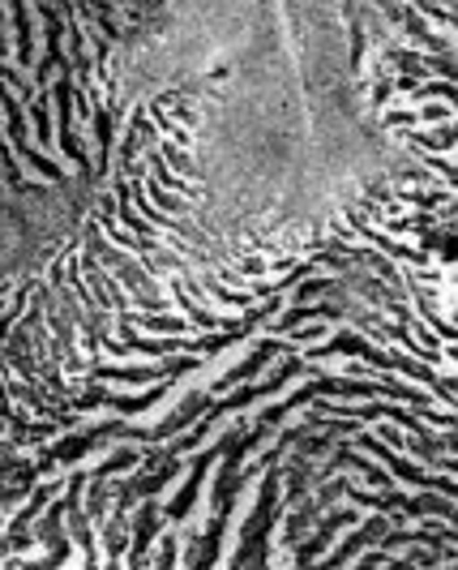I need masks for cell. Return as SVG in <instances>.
<instances>
[{
    "mask_svg": "<svg viewBox=\"0 0 458 570\" xmlns=\"http://www.w3.org/2000/svg\"><path fill=\"white\" fill-rule=\"evenodd\" d=\"M197 369V360H163V365H154V369H129V365H99L95 377H116V382H125V386H146L151 377H180Z\"/></svg>",
    "mask_w": 458,
    "mask_h": 570,
    "instance_id": "cell-1",
    "label": "cell"
},
{
    "mask_svg": "<svg viewBox=\"0 0 458 570\" xmlns=\"http://www.w3.org/2000/svg\"><path fill=\"white\" fill-rule=\"evenodd\" d=\"M407 138L416 142V146H428V151H450L458 142V125H450V129H437V134H407Z\"/></svg>",
    "mask_w": 458,
    "mask_h": 570,
    "instance_id": "cell-2",
    "label": "cell"
}]
</instances>
